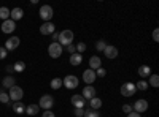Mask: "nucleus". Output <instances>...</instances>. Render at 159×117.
Segmentation results:
<instances>
[{"mask_svg": "<svg viewBox=\"0 0 159 117\" xmlns=\"http://www.w3.org/2000/svg\"><path fill=\"white\" fill-rule=\"evenodd\" d=\"M73 38H75V35H73V32L72 30H62L61 33H59V44L64 48V46H69V44H72L73 43Z\"/></svg>", "mask_w": 159, "mask_h": 117, "instance_id": "nucleus-1", "label": "nucleus"}, {"mask_svg": "<svg viewBox=\"0 0 159 117\" xmlns=\"http://www.w3.org/2000/svg\"><path fill=\"white\" fill-rule=\"evenodd\" d=\"M8 97H10L11 101H15V103H16V101H21L22 97H24V90H22V87H19V86H13V87L10 89Z\"/></svg>", "mask_w": 159, "mask_h": 117, "instance_id": "nucleus-2", "label": "nucleus"}, {"mask_svg": "<svg viewBox=\"0 0 159 117\" xmlns=\"http://www.w3.org/2000/svg\"><path fill=\"white\" fill-rule=\"evenodd\" d=\"M62 52H64V48H62L59 43H51V44L48 46V54H49V57H52V59H59V57L62 56Z\"/></svg>", "mask_w": 159, "mask_h": 117, "instance_id": "nucleus-3", "label": "nucleus"}, {"mask_svg": "<svg viewBox=\"0 0 159 117\" xmlns=\"http://www.w3.org/2000/svg\"><path fill=\"white\" fill-rule=\"evenodd\" d=\"M78 77L75 76V74H67V76H65L64 77V79H62V86L65 87V89H76L78 87Z\"/></svg>", "mask_w": 159, "mask_h": 117, "instance_id": "nucleus-4", "label": "nucleus"}, {"mask_svg": "<svg viewBox=\"0 0 159 117\" xmlns=\"http://www.w3.org/2000/svg\"><path fill=\"white\" fill-rule=\"evenodd\" d=\"M54 16V11H52V6L49 5H43L40 8V18H42L45 22H51V18Z\"/></svg>", "mask_w": 159, "mask_h": 117, "instance_id": "nucleus-5", "label": "nucleus"}, {"mask_svg": "<svg viewBox=\"0 0 159 117\" xmlns=\"http://www.w3.org/2000/svg\"><path fill=\"white\" fill-rule=\"evenodd\" d=\"M38 106L43 108L45 111H49L52 106H54V98H52L51 95H43L42 98H40V101H38Z\"/></svg>", "mask_w": 159, "mask_h": 117, "instance_id": "nucleus-6", "label": "nucleus"}, {"mask_svg": "<svg viewBox=\"0 0 159 117\" xmlns=\"http://www.w3.org/2000/svg\"><path fill=\"white\" fill-rule=\"evenodd\" d=\"M135 92H137V89H135L134 82H124L121 86V95L123 97H132Z\"/></svg>", "mask_w": 159, "mask_h": 117, "instance_id": "nucleus-7", "label": "nucleus"}, {"mask_svg": "<svg viewBox=\"0 0 159 117\" xmlns=\"http://www.w3.org/2000/svg\"><path fill=\"white\" fill-rule=\"evenodd\" d=\"M148 109V101L147 100H137L134 103V106H132V111L137 112V114H142Z\"/></svg>", "mask_w": 159, "mask_h": 117, "instance_id": "nucleus-8", "label": "nucleus"}, {"mask_svg": "<svg viewBox=\"0 0 159 117\" xmlns=\"http://www.w3.org/2000/svg\"><path fill=\"white\" fill-rule=\"evenodd\" d=\"M54 32H56V25L52 22H45L40 25V33L42 35H52Z\"/></svg>", "mask_w": 159, "mask_h": 117, "instance_id": "nucleus-9", "label": "nucleus"}, {"mask_svg": "<svg viewBox=\"0 0 159 117\" xmlns=\"http://www.w3.org/2000/svg\"><path fill=\"white\" fill-rule=\"evenodd\" d=\"M19 43H21V40H19V36H11V38H8L7 40V43H5V49L7 51H15L18 46H19Z\"/></svg>", "mask_w": 159, "mask_h": 117, "instance_id": "nucleus-10", "label": "nucleus"}, {"mask_svg": "<svg viewBox=\"0 0 159 117\" xmlns=\"http://www.w3.org/2000/svg\"><path fill=\"white\" fill-rule=\"evenodd\" d=\"M96 77H97V76H96V71H94V70H89V68H88V70L83 71V81H84L88 86H92V82L96 81Z\"/></svg>", "mask_w": 159, "mask_h": 117, "instance_id": "nucleus-11", "label": "nucleus"}, {"mask_svg": "<svg viewBox=\"0 0 159 117\" xmlns=\"http://www.w3.org/2000/svg\"><path fill=\"white\" fill-rule=\"evenodd\" d=\"M16 29V22L15 21H11V19H7L2 22V32L3 33H13Z\"/></svg>", "mask_w": 159, "mask_h": 117, "instance_id": "nucleus-12", "label": "nucleus"}, {"mask_svg": "<svg viewBox=\"0 0 159 117\" xmlns=\"http://www.w3.org/2000/svg\"><path fill=\"white\" fill-rule=\"evenodd\" d=\"M72 105H73V108L84 109V106H86V100H84L81 95H73V97H72Z\"/></svg>", "mask_w": 159, "mask_h": 117, "instance_id": "nucleus-13", "label": "nucleus"}, {"mask_svg": "<svg viewBox=\"0 0 159 117\" xmlns=\"http://www.w3.org/2000/svg\"><path fill=\"white\" fill-rule=\"evenodd\" d=\"M103 54H105V57L110 59V60H111V59H116V57H118V48L107 44V48H105V51H103Z\"/></svg>", "mask_w": 159, "mask_h": 117, "instance_id": "nucleus-14", "label": "nucleus"}, {"mask_svg": "<svg viewBox=\"0 0 159 117\" xmlns=\"http://www.w3.org/2000/svg\"><path fill=\"white\" fill-rule=\"evenodd\" d=\"M81 97H83L84 100H91V98H94V97H96V87H92V86H86V87L83 89Z\"/></svg>", "mask_w": 159, "mask_h": 117, "instance_id": "nucleus-15", "label": "nucleus"}, {"mask_svg": "<svg viewBox=\"0 0 159 117\" xmlns=\"http://www.w3.org/2000/svg\"><path fill=\"white\" fill-rule=\"evenodd\" d=\"M102 67V60H100V57L99 56H92L91 59H89V70H99Z\"/></svg>", "mask_w": 159, "mask_h": 117, "instance_id": "nucleus-16", "label": "nucleus"}, {"mask_svg": "<svg viewBox=\"0 0 159 117\" xmlns=\"http://www.w3.org/2000/svg\"><path fill=\"white\" fill-rule=\"evenodd\" d=\"M22 16H24V11L21 10V8H13L11 11H10V19L11 21H19V19H22Z\"/></svg>", "mask_w": 159, "mask_h": 117, "instance_id": "nucleus-17", "label": "nucleus"}, {"mask_svg": "<svg viewBox=\"0 0 159 117\" xmlns=\"http://www.w3.org/2000/svg\"><path fill=\"white\" fill-rule=\"evenodd\" d=\"M69 62H70V65H73V67H78V65L83 62V56H81V54H78V52H75V54L70 56Z\"/></svg>", "mask_w": 159, "mask_h": 117, "instance_id": "nucleus-18", "label": "nucleus"}, {"mask_svg": "<svg viewBox=\"0 0 159 117\" xmlns=\"http://www.w3.org/2000/svg\"><path fill=\"white\" fill-rule=\"evenodd\" d=\"M2 84H3L5 89H11L13 86H16L15 76H5V77H3V81H2Z\"/></svg>", "mask_w": 159, "mask_h": 117, "instance_id": "nucleus-19", "label": "nucleus"}, {"mask_svg": "<svg viewBox=\"0 0 159 117\" xmlns=\"http://www.w3.org/2000/svg\"><path fill=\"white\" fill-rule=\"evenodd\" d=\"M139 76H142V77L151 76V68L148 67V65H142V67H139Z\"/></svg>", "mask_w": 159, "mask_h": 117, "instance_id": "nucleus-20", "label": "nucleus"}, {"mask_svg": "<svg viewBox=\"0 0 159 117\" xmlns=\"http://www.w3.org/2000/svg\"><path fill=\"white\" fill-rule=\"evenodd\" d=\"M13 111H15L16 114H24V112H25V105H24L22 101L13 103Z\"/></svg>", "mask_w": 159, "mask_h": 117, "instance_id": "nucleus-21", "label": "nucleus"}, {"mask_svg": "<svg viewBox=\"0 0 159 117\" xmlns=\"http://www.w3.org/2000/svg\"><path fill=\"white\" fill-rule=\"evenodd\" d=\"M38 109H40V106L35 105V103H32V105L25 106V114L27 115H35V114H38Z\"/></svg>", "mask_w": 159, "mask_h": 117, "instance_id": "nucleus-22", "label": "nucleus"}, {"mask_svg": "<svg viewBox=\"0 0 159 117\" xmlns=\"http://www.w3.org/2000/svg\"><path fill=\"white\" fill-rule=\"evenodd\" d=\"M89 106H91V109L97 111V109H99V108L102 106V100H100V98H97V97L91 98V100H89Z\"/></svg>", "mask_w": 159, "mask_h": 117, "instance_id": "nucleus-23", "label": "nucleus"}, {"mask_svg": "<svg viewBox=\"0 0 159 117\" xmlns=\"http://www.w3.org/2000/svg\"><path fill=\"white\" fill-rule=\"evenodd\" d=\"M25 70V63L24 62H16L15 65H13V71L15 73H22Z\"/></svg>", "mask_w": 159, "mask_h": 117, "instance_id": "nucleus-24", "label": "nucleus"}, {"mask_svg": "<svg viewBox=\"0 0 159 117\" xmlns=\"http://www.w3.org/2000/svg\"><path fill=\"white\" fill-rule=\"evenodd\" d=\"M0 19H3V21L10 19V10L7 6H0Z\"/></svg>", "mask_w": 159, "mask_h": 117, "instance_id": "nucleus-25", "label": "nucleus"}, {"mask_svg": "<svg viewBox=\"0 0 159 117\" xmlns=\"http://www.w3.org/2000/svg\"><path fill=\"white\" fill-rule=\"evenodd\" d=\"M61 87H62V79H61V77H54V79L51 81V89L59 90Z\"/></svg>", "mask_w": 159, "mask_h": 117, "instance_id": "nucleus-26", "label": "nucleus"}, {"mask_svg": "<svg viewBox=\"0 0 159 117\" xmlns=\"http://www.w3.org/2000/svg\"><path fill=\"white\" fill-rule=\"evenodd\" d=\"M148 86H151V87H154V89L159 86V76H157V74H151V76H150V84H148Z\"/></svg>", "mask_w": 159, "mask_h": 117, "instance_id": "nucleus-27", "label": "nucleus"}, {"mask_svg": "<svg viewBox=\"0 0 159 117\" xmlns=\"http://www.w3.org/2000/svg\"><path fill=\"white\" fill-rule=\"evenodd\" d=\"M148 87H150V86H148V82H147V81H143V79H142V81H139V82L135 84V89H137V90H147Z\"/></svg>", "mask_w": 159, "mask_h": 117, "instance_id": "nucleus-28", "label": "nucleus"}, {"mask_svg": "<svg viewBox=\"0 0 159 117\" xmlns=\"http://www.w3.org/2000/svg\"><path fill=\"white\" fill-rule=\"evenodd\" d=\"M83 117H100V114L97 111H94V109H86Z\"/></svg>", "mask_w": 159, "mask_h": 117, "instance_id": "nucleus-29", "label": "nucleus"}, {"mask_svg": "<svg viewBox=\"0 0 159 117\" xmlns=\"http://www.w3.org/2000/svg\"><path fill=\"white\" fill-rule=\"evenodd\" d=\"M105 48H107V43H105L103 40H100V41H97V43H96V49L99 51V52H103Z\"/></svg>", "mask_w": 159, "mask_h": 117, "instance_id": "nucleus-30", "label": "nucleus"}, {"mask_svg": "<svg viewBox=\"0 0 159 117\" xmlns=\"http://www.w3.org/2000/svg\"><path fill=\"white\" fill-rule=\"evenodd\" d=\"M75 49H76V52H78V54H83L84 51H86V44H84L83 41H80V43L75 46Z\"/></svg>", "mask_w": 159, "mask_h": 117, "instance_id": "nucleus-31", "label": "nucleus"}, {"mask_svg": "<svg viewBox=\"0 0 159 117\" xmlns=\"http://www.w3.org/2000/svg\"><path fill=\"white\" fill-rule=\"evenodd\" d=\"M0 101L5 103V105L10 101V97H8V94H7V92H0Z\"/></svg>", "mask_w": 159, "mask_h": 117, "instance_id": "nucleus-32", "label": "nucleus"}, {"mask_svg": "<svg viewBox=\"0 0 159 117\" xmlns=\"http://www.w3.org/2000/svg\"><path fill=\"white\" fill-rule=\"evenodd\" d=\"M96 76H99V77H103V76H107V70L100 67L99 70H96Z\"/></svg>", "mask_w": 159, "mask_h": 117, "instance_id": "nucleus-33", "label": "nucleus"}, {"mask_svg": "<svg viewBox=\"0 0 159 117\" xmlns=\"http://www.w3.org/2000/svg\"><path fill=\"white\" fill-rule=\"evenodd\" d=\"M7 56H8V51L2 46L0 48V60H3V59H7Z\"/></svg>", "mask_w": 159, "mask_h": 117, "instance_id": "nucleus-34", "label": "nucleus"}, {"mask_svg": "<svg viewBox=\"0 0 159 117\" xmlns=\"http://www.w3.org/2000/svg\"><path fill=\"white\" fill-rule=\"evenodd\" d=\"M65 49H67V52H69L70 56L76 52V49H75V44H73V43H72V44H69V46H65Z\"/></svg>", "mask_w": 159, "mask_h": 117, "instance_id": "nucleus-35", "label": "nucleus"}, {"mask_svg": "<svg viewBox=\"0 0 159 117\" xmlns=\"http://www.w3.org/2000/svg\"><path fill=\"white\" fill-rule=\"evenodd\" d=\"M75 115H76V117H83V115H84V109L75 108Z\"/></svg>", "mask_w": 159, "mask_h": 117, "instance_id": "nucleus-36", "label": "nucleus"}, {"mask_svg": "<svg viewBox=\"0 0 159 117\" xmlns=\"http://www.w3.org/2000/svg\"><path fill=\"white\" fill-rule=\"evenodd\" d=\"M123 112L130 114V112H132V106H130V105H124V106H123Z\"/></svg>", "mask_w": 159, "mask_h": 117, "instance_id": "nucleus-37", "label": "nucleus"}, {"mask_svg": "<svg viewBox=\"0 0 159 117\" xmlns=\"http://www.w3.org/2000/svg\"><path fill=\"white\" fill-rule=\"evenodd\" d=\"M42 117H56V115H54V112L49 109V111H45V112L42 114Z\"/></svg>", "mask_w": 159, "mask_h": 117, "instance_id": "nucleus-38", "label": "nucleus"}, {"mask_svg": "<svg viewBox=\"0 0 159 117\" xmlns=\"http://www.w3.org/2000/svg\"><path fill=\"white\" fill-rule=\"evenodd\" d=\"M153 40L154 41H159V30L157 29H154V32H153Z\"/></svg>", "mask_w": 159, "mask_h": 117, "instance_id": "nucleus-39", "label": "nucleus"}, {"mask_svg": "<svg viewBox=\"0 0 159 117\" xmlns=\"http://www.w3.org/2000/svg\"><path fill=\"white\" fill-rule=\"evenodd\" d=\"M51 36H52V40H54L52 43H57V41H59V33H57V32H54V33H52Z\"/></svg>", "mask_w": 159, "mask_h": 117, "instance_id": "nucleus-40", "label": "nucleus"}, {"mask_svg": "<svg viewBox=\"0 0 159 117\" xmlns=\"http://www.w3.org/2000/svg\"><path fill=\"white\" fill-rule=\"evenodd\" d=\"M127 117H142L140 114H137V112H134V111H132L130 114H127Z\"/></svg>", "mask_w": 159, "mask_h": 117, "instance_id": "nucleus-41", "label": "nucleus"}]
</instances>
